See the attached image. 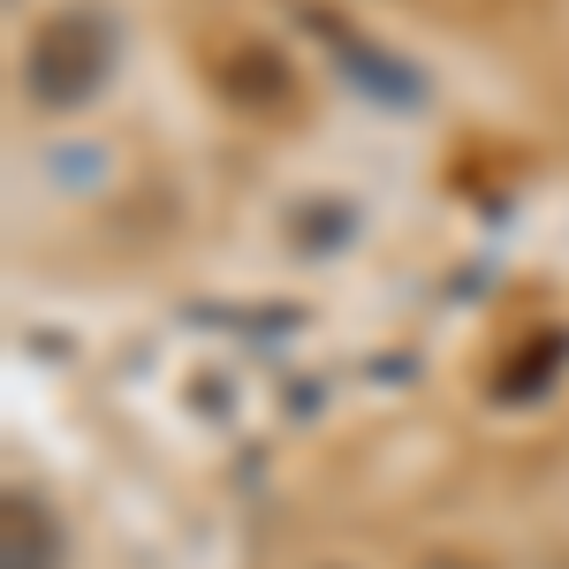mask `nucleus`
I'll return each mask as SVG.
<instances>
[{
	"label": "nucleus",
	"instance_id": "f03ea898",
	"mask_svg": "<svg viewBox=\"0 0 569 569\" xmlns=\"http://www.w3.org/2000/svg\"><path fill=\"white\" fill-rule=\"evenodd\" d=\"M53 562V525L39 501H8V569H46Z\"/></svg>",
	"mask_w": 569,
	"mask_h": 569
},
{
	"label": "nucleus",
	"instance_id": "7ed1b4c3",
	"mask_svg": "<svg viewBox=\"0 0 569 569\" xmlns=\"http://www.w3.org/2000/svg\"><path fill=\"white\" fill-rule=\"evenodd\" d=\"M426 569H463V562H426Z\"/></svg>",
	"mask_w": 569,
	"mask_h": 569
},
{
	"label": "nucleus",
	"instance_id": "f257e3e1",
	"mask_svg": "<svg viewBox=\"0 0 569 569\" xmlns=\"http://www.w3.org/2000/svg\"><path fill=\"white\" fill-rule=\"evenodd\" d=\"M107 77H114V23L99 8H61V16L39 23V39L23 46V91L53 114L99 99Z\"/></svg>",
	"mask_w": 569,
	"mask_h": 569
}]
</instances>
